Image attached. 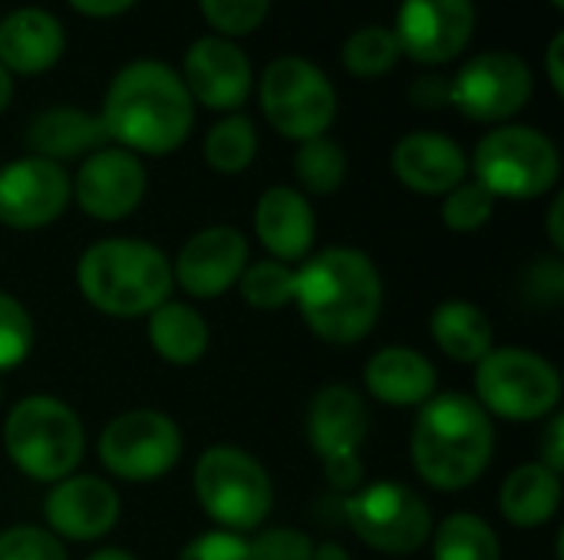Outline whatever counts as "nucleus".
Returning a JSON list of instances; mask_svg holds the SVG:
<instances>
[{
    "label": "nucleus",
    "instance_id": "obj_1",
    "mask_svg": "<svg viewBox=\"0 0 564 560\" xmlns=\"http://www.w3.org/2000/svg\"><path fill=\"white\" fill-rule=\"evenodd\" d=\"M106 139L132 155H169L185 145L195 125V102L178 76L162 59L126 63L99 109Z\"/></svg>",
    "mask_w": 564,
    "mask_h": 560
},
{
    "label": "nucleus",
    "instance_id": "obj_2",
    "mask_svg": "<svg viewBox=\"0 0 564 560\" xmlns=\"http://www.w3.org/2000/svg\"><path fill=\"white\" fill-rule=\"evenodd\" d=\"M307 330L330 347H354L380 320L383 277L370 254L357 248H327L294 271L291 300Z\"/></svg>",
    "mask_w": 564,
    "mask_h": 560
},
{
    "label": "nucleus",
    "instance_id": "obj_3",
    "mask_svg": "<svg viewBox=\"0 0 564 560\" xmlns=\"http://www.w3.org/2000/svg\"><path fill=\"white\" fill-rule=\"evenodd\" d=\"M492 416L466 393H440L420 406L410 455L416 475L436 492H463L492 465Z\"/></svg>",
    "mask_w": 564,
    "mask_h": 560
},
{
    "label": "nucleus",
    "instance_id": "obj_4",
    "mask_svg": "<svg viewBox=\"0 0 564 560\" xmlns=\"http://www.w3.org/2000/svg\"><path fill=\"white\" fill-rule=\"evenodd\" d=\"M76 287L106 317H149L172 300V261L142 238H102L76 261Z\"/></svg>",
    "mask_w": 564,
    "mask_h": 560
},
{
    "label": "nucleus",
    "instance_id": "obj_5",
    "mask_svg": "<svg viewBox=\"0 0 564 560\" xmlns=\"http://www.w3.org/2000/svg\"><path fill=\"white\" fill-rule=\"evenodd\" d=\"M3 452L20 475L56 485L76 475V465L86 452V432L73 406L56 396L36 393L13 403V409L7 413Z\"/></svg>",
    "mask_w": 564,
    "mask_h": 560
},
{
    "label": "nucleus",
    "instance_id": "obj_6",
    "mask_svg": "<svg viewBox=\"0 0 564 560\" xmlns=\"http://www.w3.org/2000/svg\"><path fill=\"white\" fill-rule=\"evenodd\" d=\"M469 172L476 175L473 182H479L496 201H532L558 185L562 152L542 129L502 122L479 139Z\"/></svg>",
    "mask_w": 564,
    "mask_h": 560
},
{
    "label": "nucleus",
    "instance_id": "obj_7",
    "mask_svg": "<svg viewBox=\"0 0 564 560\" xmlns=\"http://www.w3.org/2000/svg\"><path fill=\"white\" fill-rule=\"evenodd\" d=\"M202 512L218 531H258L274 505V485L268 469L238 446H212L195 462L192 479Z\"/></svg>",
    "mask_w": 564,
    "mask_h": 560
},
{
    "label": "nucleus",
    "instance_id": "obj_8",
    "mask_svg": "<svg viewBox=\"0 0 564 560\" xmlns=\"http://www.w3.org/2000/svg\"><path fill=\"white\" fill-rule=\"evenodd\" d=\"M492 419L542 422L558 413L562 373L552 360L522 347H492L476 363V396Z\"/></svg>",
    "mask_w": 564,
    "mask_h": 560
},
{
    "label": "nucleus",
    "instance_id": "obj_9",
    "mask_svg": "<svg viewBox=\"0 0 564 560\" xmlns=\"http://www.w3.org/2000/svg\"><path fill=\"white\" fill-rule=\"evenodd\" d=\"M258 99L268 125L291 142L327 135L337 119V89L330 76L304 56L271 59L258 79Z\"/></svg>",
    "mask_w": 564,
    "mask_h": 560
},
{
    "label": "nucleus",
    "instance_id": "obj_10",
    "mask_svg": "<svg viewBox=\"0 0 564 560\" xmlns=\"http://www.w3.org/2000/svg\"><path fill=\"white\" fill-rule=\"evenodd\" d=\"M370 432L367 399L344 383L324 386L307 406V442L330 488L350 495L364 485V439Z\"/></svg>",
    "mask_w": 564,
    "mask_h": 560
},
{
    "label": "nucleus",
    "instance_id": "obj_11",
    "mask_svg": "<svg viewBox=\"0 0 564 560\" xmlns=\"http://www.w3.org/2000/svg\"><path fill=\"white\" fill-rule=\"evenodd\" d=\"M182 446L185 439L172 416L159 409H129L102 426L96 452L112 479L145 485L178 465Z\"/></svg>",
    "mask_w": 564,
    "mask_h": 560
},
{
    "label": "nucleus",
    "instance_id": "obj_12",
    "mask_svg": "<svg viewBox=\"0 0 564 560\" xmlns=\"http://www.w3.org/2000/svg\"><path fill=\"white\" fill-rule=\"evenodd\" d=\"M344 515L354 528V535L380 554L403 558L416 554L430 535H433V515L430 505L400 482H373L360 485L347 495Z\"/></svg>",
    "mask_w": 564,
    "mask_h": 560
},
{
    "label": "nucleus",
    "instance_id": "obj_13",
    "mask_svg": "<svg viewBox=\"0 0 564 560\" xmlns=\"http://www.w3.org/2000/svg\"><path fill=\"white\" fill-rule=\"evenodd\" d=\"M535 89L532 66L509 50H486L449 76V106L473 122L502 125L516 119Z\"/></svg>",
    "mask_w": 564,
    "mask_h": 560
},
{
    "label": "nucleus",
    "instance_id": "obj_14",
    "mask_svg": "<svg viewBox=\"0 0 564 560\" xmlns=\"http://www.w3.org/2000/svg\"><path fill=\"white\" fill-rule=\"evenodd\" d=\"M400 53L423 66H446L466 53L476 33L473 0H400L393 23Z\"/></svg>",
    "mask_w": 564,
    "mask_h": 560
},
{
    "label": "nucleus",
    "instance_id": "obj_15",
    "mask_svg": "<svg viewBox=\"0 0 564 560\" xmlns=\"http://www.w3.org/2000/svg\"><path fill=\"white\" fill-rule=\"evenodd\" d=\"M73 201L69 172L59 162L23 155L0 168V224L36 231L53 224Z\"/></svg>",
    "mask_w": 564,
    "mask_h": 560
},
{
    "label": "nucleus",
    "instance_id": "obj_16",
    "mask_svg": "<svg viewBox=\"0 0 564 560\" xmlns=\"http://www.w3.org/2000/svg\"><path fill=\"white\" fill-rule=\"evenodd\" d=\"M192 102L215 112H238L254 86V66L248 50L238 40L225 36H198L182 59L178 69Z\"/></svg>",
    "mask_w": 564,
    "mask_h": 560
},
{
    "label": "nucleus",
    "instance_id": "obj_17",
    "mask_svg": "<svg viewBox=\"0 0 564 560\" xmlns=\"http://www.w3.org/2000/svg\"><path fill=\"white\" fill-rule=\"evenodd\" d=\"M69 182L73 201L83 215L96 221H122L142 205L149 172L139 155L119 145H102L79 162V172Z\"/></svg>",
    "mask_w": 564,
    "mask_h": 560
},
{
    "label": "nucleus",
    "instance_id": "obj_18",
    "mask_svg": "<svg viewBox=\"0 0 564 560\" xmlns=\"http://www.w3.org/2000/svg\"><path fill=\"white\" fill-rule=\"evenodd\" d=\"M248 267V238L231 224H212L192 234L172 261V281L195 300H215L238 287Z\"/></svg>",
    "mask_w": 564,
    "mask_h": 560
},
{
    "label": "nucleus",
    "instance_id": "obj_19",
    "mask_svg": "<svg viewBox=\"0 0 564 560\" xmlns=\"http://www.w3.org/2000/svg\"><path fill=\"white\" fill-rule=\"evenodd\" d=\"M122 515L119 492L99 475H69L56 482L43 502L46 531L59 541L89 545L106 538Z\"/></svg>",
    "mask_w": 564,
    "mask_h": 560
},
{
    "label": "nucleus",
    "instance_id": "obj_20",
    "mask_svg": "<svg viewBox=\"0 0 564 560\" xmlns=\"http://www.w3.org/2000/svg\"><path fill=\"white\" fill-rule=\"evenodd\" d=\"M390 165L403 188L426 198H443L469 178V155L463 145L453 135L433 129L403 135L393 145Z\"/></svg>",
    "mask_w": 564,
    "mask_h": 560
},
{
    "label": "nucleus",
    "instance_id": "obj_21",
    "mask_svg": "<svg viewBox=\"0 0 564 560\" xmlns=\"http://www.w3.org/2000/svg\"><path fill=\"white\" fill-rule=\"evenodd\" d=\"M66 53V30L46 7H17L0 20V63L10 76L50 73Z\"/></svg>",
    "mask_w": 564,
    "mask_h": 560
},
{
    "label": "nucleus",
    "instance_id": "obj_22",
    "mask_svg": "<svg viewBox=\"0 0 564 560\" xmlns=\"http://www.w3.org/2000/svg\"><path fill=\"white\" fill-rule=\"evenodd\" d=\"M254 234L271 261H304L317 238V218L301 188L274 185L254 205Z\"/></svg>",
    "mask_w": 564,
    "mask_h": 560
},
{
    "label": "nucleus",
    "instance_id": "obj_23",
    "mask_svg": "<svg viewBox=\"0 0 564 560\" xmlns=\"http://www.w3.org/2000/svg\"><path fill=\"white\" fill-rule=\"evenodd\" d=\"M370 399L393 409H420L436 396V366L413 347H383L364 366Z\"/></svg>",
    "mask_w": 564,
    "mask_h": 560
},
{
    "label": "nucleus",
    "instance_id": "obj_24",
    "mask_svg": "<svg viewBox=\"0 0 564 560\" xmlns=\"http://www.w3.org/2000/svg\"><path fill=\"white\" fill-rule=\"evenodd\" d=\"M106 129L102 119L76 109V106H50L40 116H33L26 129V145L30 155L50 158V162H69V158H86L89 152L102 149Z\"/></svg>",
    "mask_w": 564,
    "mask_h": 560
},
{
    "label": "nucleus",
    "instance_id": "obj_25",
    "mask_svg": "<svg viewBox=\"0 0 564 560\" xmlns=\"http://www.w3.org/2000/svg\"><path fill=\"white\" fill-rule=\"evenodd\" d=\"M562 508V475L542 462H525L506 475L499 488V512L516 528H542Z\"/></svg>",
    "mask_w": 564,
    "mask_h": 560
},
{
    "label": "nucleus",
    "instance_id": "obj_26",
    "mask_svg": "<svg viewBox=\"0 0 564 560\" xmlns=\"http://www.w3.org/2000/svg\"><path fill=\"white\" fill-rule=\"evenodd\" d=\"M149 343L159 360L172 366H192L208 353L212 330L192 304L165 300L149 314Z\"/></svg>",
    "mask_w": 564,
    "mask_h": 560
},
{
    "label": "nucleus",
    "instance_id": "obj_27",
    "mask_svg": "<svg viewBox=\"0 0 564 560\" xmlns=\"http://www.w3.org/2000/svg\"><path fill=\"white\" fill-rule=\"evenodd\" d=\"M433 343L456 363L476 366L496 343L489 314L473 300H443L430 317Z\"/></svg>",
    "mask_w": 564,
    "mask_h": 560
},
{
    "label": "nucleus",
    "instance_id": "obj_28",
    "mask_svg": "<svg viewBox=\"0 0 564 560\" xmlns=\"http://www.w3.org/2000/svg\"><path fill=\"white\" fill-rule=\"evenodd\" d=\"M433 560H502V545L492 525L473 512L443 518L433 535Z\"/></svg>",
    "mask_w": 564,
    "mask_h": 560
},
{
    "label": "nucleus",
    "instance_id": "obj_29",
    "mask_svg": "<svg viewBox=\"0 0 564 560\" xmlns=\"http://www.w3.org/2000/svg\"><path fill=\"white\" fill-rule=\"evenodd\" d=\"M202 152H205V162L212 172L241 175L245 168H251V162L258 155V129L248 116L228 112L225 119H218L208 129Z\"/></svg>",
    "mask_w": 564,
    "mask_h": 560
},
{
    "label": "nucleus",
    "instance_id": "obj_30",
    "mask_svg": "<svg viewBox=\"0 0 564 560\" xmlns=\"http://www.w3.org/2000/svg\"><path fill=\"white\" fill-rule=\"evenodd\" d=\"M403 59L400 53V43H397V33L393 26H360L354 30L344 46H340V63L350 76H360V79H377V76H387L397 69V63Z\"/></svg>",
    "mask_w": 564,
    "mask_h": 560
},
{
    "label": "nucleus",
    "instance_id": "obj_31",
    "mask_svg": "<svg viewBox=\"0 0 564 560\" xmlns=\"http://www.w3.org/2000/svg\"><path fill=\"white\" fill-rule=\"evenodd\" d=\"M294 175L307 195H334L347 178V152L330 135H317L297 142L294 152Z\"/></svg>",
    "mask_w": 564,
    "mask_h": 560
},
{
    "label": "nucleus",
    "instance_id": "obj_32",
    "mask_svg": "<svg viewBox=\"0 0 564 560\" xmlns=\"http://www.w3.org/2000/svg\"><path fill=\"white\" fill-rule=\"evenodd\" d=\"M238 290L254 310H281L294 300V267L271 257L248 264L238 281Z\"/></svg>",
    "mask_w": 564,
    "mask_h": 560
},
{
    "label": "nucleus",
    "instance_id": "obj_33",
    "mask_svg": "<svg viewBox=\"0 0 564 560\" xmlns=\"http://www.w3.org/2000/svg\"><path fill=\"white\" fill-rule=\"evenodd\" d=\"M443 224L456 234H473L486 228L496 215V198L479 182H463L449 195H443Z\"/></svg>",
    "mask_w": 564,
    "mask_h": 560
},
{
    "label": "nucleus",
    "instance_id": "obj_34",
    "mask_svg": "<svg viewBox=\"0 0 564 560\" xmlns=\"http://www.w3.org/2000/svg\"><path fill=\"white\" fill-rule=\"evenodd\" d=\"M198 10L215 36L241 40L264 23L271 0H198Z\"/></svg>",
    "mask_w": 564,
    "mask_h": 560
},
{
    "label": "nucleus",
    "instance_id": "obj_35",
    "mask_svg": "<svg viewBox=\"0 0 564 560\" xmlns=\"http://www.w3.org/2000/svg\"><path fill=\"white\" fill-rule=\"evenodd\" d=\"M33 317L7 290H0V373L17 370L33 350Z\"/></svg>",
    "mask_w": 564,
    "mask_h": 560
},
{
    "label": "nucleus",
    "instance_id": "obj_36",
    "mask_svg": "<svg viewBox=\"0 0 564 560\" xmlns=\"http://www.w3.org/2000/svg\"><path fill=\"white\" fill-rule=\"evenodd\" d=\"M0 560H69L63 541L36 525H13L0 531Z\"/></svg>",
    "mask_w": 564,
    "mask_h": 560
},
{
    "label": "nucleus",
    "instance_id": "obj_37",
    "mask_svg": "<svg viewBox=\"0 0 564 560\" xmlns=\"http://www.w3.org/2000/svg\"><path fill=\"white\" fill-rule=\"evenodd\" d=\"M314 541L297 528H268L248 541V560H311Z\"/></svg>",
    "mask_w": 564,
    "mask_h": 560
},
{
    "label": "nucleus",
    "instance_id": "obj_38",
    "mask_svg": "<svg viewBox=\"0 0 564 560\" xmlns=\"http://www.w3.org/2000/svg\"><path fill=\"white\" fill-rule=\"evenodd\" d=\"M522 290L539 307H555L564 300V264L562 257H539L529 264L522 277Z\"/></svg>",
    "mask_w": 564,
    "mask_h": 560
},
{
    "label": "nucleus",
    "instance_id": "obj_39",
    "mask_svg": "<svg viewBox=\"0 0 564 560\" xmlns=\"http://www.w3.org/2000/svg\"><path fill=\"white\" fill-rule=\"evenodd\" d=\"M178 560H248V538L231 531H208L192 538Z\"/></svg>",
    "mask_w": 564,
    "mask_h": 560
},
{
    "label": "nucleus",
    "instance_id": "obj_40",
    "mask_svg": "<svg viewBox=\"0 0 564 560\" xmlns=\"http://www.w3.org/2000/svg\"><path fill=\"white\" fill-rule=\"evenodd\" d=\"M410 99L420 109H443V106H449V76H443V73H423L413 83Z\"/></svg>",
    "mask_w": 564,
    "mask_h": 560
},
{
    "label": "nucleus",
    "instance_id": "obj_41",
    "mask_svg": "<svg viewBox=\"0 0 564 560\" xmlns=\"http://www.w3.org/2000/svg\"><path fill=\"white\" fill-rule=\"evenodd\" d=\"M539 462L552 472H564V416L555 413L549 416V426L539 439Z\"/></svg>",
    "mask_w": 564,
    "mask_h": 560
},
{
    "label": "nucleus",
    "instance_id": "obj_42",
    "mask_svg": "<svg viewBox=\"0 0 564 560\" xmlns=\"http://www.w3.org/2000/svg\"><path fill=\"white\" fill-rule=\"evenodd\" d=\"M76 13L93 17V20H112L126 10H132L139 0H66Z\"/></svg>",
    "mask_w": 564,
    "mask_h": 560
},
{
    "label": "nucleus",
    "instance_id": "obj_43",
    "mask_svg": "<svg viewBox=\"0 0 564 560\" xmlns=\"http://www.w3.org/2000/svg\"><path fill=\"white\" fill-rule=\"evenodd\" d=\"M562 50H564V33L558 30V33L549 40V50H545V73H549V83H552V92H555V96H562L564 92Z\"/></svg>",
    "mask_w": 564,
    "mask_h": 560
},
{
    "label": "nucleus",
    "instance_id": "obj_44",
    "mask_svg": "<svg viewBox=\"0 0 564 560\" xmlns=\"http://www.w3.org/2000/svg\"><path fill=\"white\" fill-rule=\"evenodd\" d=\"M549 241L552 248L562 254L564 251V195L552 198V208H549Z\"/></svg>",
    "mask_w": 564,
    "mask_h": 560
},
{
    "label": "nucleus",
    "instance_id": "obj_45",
    "mask_svg": "<svg viewBox=\"0 0 564 560\" xmlns=\"http://www.w3.org/2000/svg\"><path fill=\"white\" fill-rule=\"evenodd\" d=\"M311 560H354L347 554L344 545H334V541H324V545H314V554Z\"/></svg>",
    "mask_w": 564,
    "mask_h": 560
},
{
    "label": "nucleus",
    "instance_id": "obj_46",
    "mask_svg": "<svg viewBox=\"0 0 564 560\" xmlns=\"http://www.w3.org/2000/svg\"><path fill=\"white\" fill-rule=\"evenodd\" d=\"M13 102V76L3 69V63H0V112L7 109Z\"/></svg>",
    "mask_w": 564,
    "mask_h": 560
},
{
    "label": "nucleus",
    "instance_id": "obj_47",
    "mask_svg": "<svg viewBox=\"0 0 564 560\" xmlns=\"http://www.w3.org/2000/svg\"><path fill=\"white\" fill-rule=\"evenodd\" d=\"M86 560H139V558H132V554H129V551H122V548H102V551L89 554Z\"/></svg>",
    "mask_w": 564,
    "mask_h": 560
},
{
    "label": "nucleus",
    "instance_id": "obj_48",
    "mask_svg": "<svg viewBox=\"0 0 564 560\" xmlns=\"http://www.w3.org/2000/svg\"><path fill=\"white\" fill-rule=\"evenodd\" d=\"M549 3H552L555 10H564V0H549Z\"/></svg>",
    "mask_w": 564,
    "mask_h": 560
},
{
    "label": "nucleus",
    "instance_id": "obj_49",
    "mask_svg": "<svg viewBox=\"0 0 564 560\" xmlns=\"http://www.w3.org/2000/svg\"><path fill=\"white\" fill-rule=\"evenodd\" d=\"M0 399H3V383H0Z\"/></svg>",
    "mask_w": 564,
    "mask_h": 560
}]
</instances>
